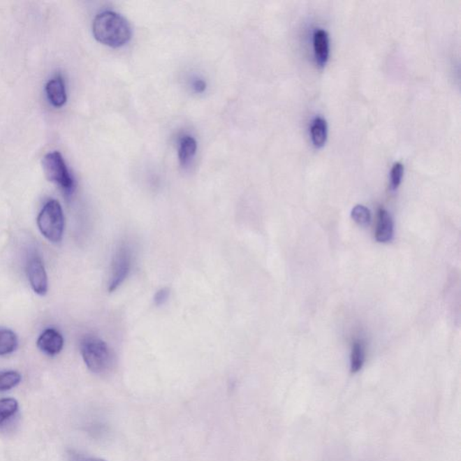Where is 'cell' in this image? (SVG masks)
Instances as JSON below:
<instances>
[{
  "label": "cell",
  "instance_id": "1",
  "mask_svg": "<svg viewBox=\"0 0 461 461\" xmlns=\"http://www.w3.org/2000/svg\"><path fill=\"white\" fill-rule=\"evenodd\" d=\"M92 30L96 41L112 48L122 47L132 38L129 22L115 11H103L96 15Z\"/></svg>",
  "mask_w": 461,
  "mask_h": 461
},
{
  "label": "cell",
  "instance_id": "2",
  "mask_svg": "<svg viewBox=\"0 0 461 461\" xmlns=\"http://www.w3.org/2000/svg\"><path fill=\"white\" fill-rule=\"evenodd\" d=\"M80 351L84 363L93 373H108L117 364V356L110 346L96 336L84 337L80 342Z\"/></svg>",
  "mask_w": 461,
  "mask_h": 461
},
{
  "label": "cell",
  "instance_id": "3",
  "mask_svg": "<svg viewBox=\"0 0 461 461\" xmlns=\"http://www.w3.org/2000/svg\"><path fill=\"white\" fill-rule=\"evenodd\" d=\"M37 226L49 242L58 244L64 237L65 219L61 205L57 200H50L45 205L38 217Z\"/></svg>",
  "mask_w": 461,
  "mask_h": 461
},
{
  "label": "cell",
  "instance_id": "4",
  "mask_svg": "<svg viewBox=\"0 0 461 461\" xmlns=\"http://www.w3.org/2000/svg\"><path fill=\"white\" fill-rule=\"evenodd\" d=\"M43 169L50 182L57 184L65 192H73L75 182L64 157L59 152H52L43 158Z\"/></svg>",
  "mask_w": 461,
  "mask_h": 461
},
{
  "label": "cell",
  "instance_id": "5",
  "mask_svg": "<svg viewBox=\"0 0 461 461\" xmlns=\"http://www.w3.org/2000/svg\"><path fill=\"white\" fill-rule=\"evenodd\" d=\"M132 266V250L129 245L122 244L115 251L112 260L110 279L108 283L109 292L117 291L129 277Z\"/></svg>",
  "mask_w": 461,
  "mask_h": 461
},
{
  "label": "cell",
  "instance_id": "6",
  "mask_svg": "<svg viewBox=\"0 0 461 461\" xmlns=\"http://www.w3.org/2000/svg\"><path fill=\"white\" fill-rule=\"evenodd\" d=\"M27 275L33 291L37 295H45L48 291V279L41 258H30L27 264Z\"/></svg>",
  "mask_w": 461,
  "mask_h": 461
},
{
  "label": "cell",
  "instance_id": "7",
  "mask_svg": "<svg viewBox=\"0 0 461 461\" xmlns=\"http://www.w3.org/2000/svg\"><path fill=\"white\" fill-rule=\"evenodd\" d=\"M64 345V337L57 330L52 328L46 329L37 339V347L50 356L60 353Z\"/></svg>",
  "mask_w": 461,
  "mask_h": 461
},
{
  "label": "cell",
  "instance_id": "8",
  "mask_svg": "<svg viewBox=\"0 0 461 461\" xmlns=\"http://www.w3.org/2000/svg\"><path fill=\"white\" fill-rule=\"evenodd\" d=\"M376 240L382 244L391 242L394 237V223L390 214L384 208H379L378 224L376 228Z\"/></svg>",
  "mask_w": 461,
  "mask_h": 461
},
{
  "label": "cell",
  "instance_id": "9",
  "mask_svg": "<svg viewBox=\"0 0 461 461\" xmlns=\"http://www.w3.org/2000/svg\"><path fill=\"white\" fill-rule=\"evenodd\" d=\"M45 92L49 101L55 108H61L66 103V87L61 76H56L50 80L46 84Z\"/></svg>",
  "mask_w": 461,
  "mask_h": 461
},
{
  "label": "cell",
  "instance_id": "10",
  "mask_svg": "<svg viewBox=\"0 0 461 461\" xmlns=\"http://www.w3.org/2000/svg\"><path fill=\"white\" fill-rule=\"evenodd\" d=\"M314 50L317 64L321 67L325 66L330 54L329 36L325 30L319 28L314 31Z\"/></svg>",
  "mask_w": 461,
  "mask_h": 461
},
{
  "label": "cell",
  "instance_id": "11",
  "mask_svg": "<svg viewBox=\"0 0 461 461\" xmlns=\"http://www.w3.org/2000/svg\"><path fill=\"white\" fill-rule=\"evenodd\" d=\"M198 143L191 136L183 135L179 139V159L182 166H189L196 154H197Z\"/></svg>",
  "mask_w": 461,
  "mask_h": 461
},
{
  "label": "cell",
  "instance_id": "12",
  "mask_svg": "<svg viewBox=\"0 0 461 461\" xmlns=\"http://www.w3.org/2000/svg\"><path fill=\"white\" fill-rule=\"evenodd\" d=\"M311 138L316 148L323 147L327 139V124L323 117L314 118L311 126Z\"/></svg>",
  "mask_w": 461,
  "mask_h": 461
},
{
  "label": "cell",
  "instance_id": "13",
  "mask_svg": "<svg viewBox=\"0 0 461 461\" xmlns=\"http://www.w3.org/2000/svg\"><path fill=\"white\" fill-rule=\"evenodd\" d=\"M17 337L14 332L8 329H0V356H4L17 350Z\"/></svg>",
  "mask_w": 461,
  "mask_h": 461
},
{
  "label": "cell",
  "instance_id": "14",
  "mask_svg": "<svg viewBox=\"0 0 461 461\" xmlns=\"http://www.w3.org/2000/svg\"><path fill=\"white\" fill-rule=\"evenodd\" d=\"M365 363V346L360 339L354 342L351 354V372H359Z\"/></svg>",
  "mask_w": 461,
  "mask_h": 461
},
{
  "label": "cell",
  "instance_id": "15",
  "mask_svg": "<svg viewBox=\"0 0 461 461\" xmlns=\"http://www.w3.org/2000/svg\"><path fill=\"white\" fill-rule=\"evenodd\" d=\"M18 407V402L15 398L0 400V428L17 413Z\"/></svg>",
  "mask_w": 461,
  "mask_h": 461
},
{
  "label": "cell",
  "instance_id": "16",
  "mask_svg": "<svg viewBox=\"0 0 461 461\" xmlns=\"http://www.w3.org/2000/svg\"><path fill=\"white\" fill-rule=\"evenodd\" d=\"M21 379L20 374L14 370L0 372V391H7L17 387Z\"/></svg>",
  "mask_w": 461,
  "mask_h": 461
},
{
  "label": "cell",
  "instance_id": "17",
  "mask_svg": "<svg viewBox=\"0 0 461 461\" xmlns=\"http://www.w3.org/2000/svg\"><path fill=\"white\" fill-rule=\"evenodd\" d=\"M351 217L360 226H366L372 220V214L369 208L363 205H358L351 211Z\"/></svg>",
  "mask_w": 461,
  "mask_h": 461
},
{
  "label": "cell",
  "instance_id": "18",
  "mask_svg": "<svg viewBox=\"0 0 461 461\" xmlns=\"http://www.w3.org/2000/svg\"><path fill=\"white\" fill-rule=\"evenodd\" d=\"M404 175V165L401 163H395L392 167L390 173V185L393 189L400 186Z\"/></svg>",
  "mask_w": 461,
  "mask_h": 461
},
{
  "label": "cell",
  "instance_id": "19",
  "mask_svg": "<svg viewBox=\"0 0 461 461\" xmlns=\"http://www.w3.org/2000/svg\"><path fill=\"white\" fill-rule=\"evenodd\" d=\"M170 295V289L168 288H161L160 291L156 292V294L154 295V304L157 307H161L169 299Z\"/></svg>",
  "mask_w": 461,
  "mask_h": 461
},
{
  "label": "cell",
  "instance_id": "20",
  "mask_svg": "<svg viewBox=\"0 0 461 461\" xmlns=\"http://www.w3.org/2000/svg\"><path fill=\"white\" fill-rule=\"evenodd\" d=\"M193 89H194L196 92L202 93L205 92V88H207V84L202 80H196L195 82L192 83Z\"/></svg>",
  "mask_w": 461,
  "mask_h": 461
},
{
  "label": "cell",
  "instance_id": "21",
  "mask_svg": "<svg viewBox=\"0 0 461 461\" xmlns=\"http://www.w3.org/2000/svg\"><path fill=\"white\" fill-rule=\"evenodd\" d=\"M77 461H107V460L98 459V458L80 457V459L77 460Z\"/></svg>",
  "mask_w": 461,
  "mask_h": 461
}]
</instances>
